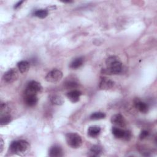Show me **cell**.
Returning a JSON list of instances; mask_svg holds the SVG:
<instances>
[{"mask_svg":"<svg viewBox=\"0 0 157 157\" xmlns=\"http://www.w3.org/2000/svg\"><path fill=\"white\" fill-rule=\"evenodd\" d=\"M105 63L107 67L102 71L104 74L112 75L121 72L122 70V63L118 57L115 56H110L106 59Z\"/></svg>","mask_w":157,"mask_h":157,"instance_id":"cell-1","label":"cell"},{"mask_svg":"<svg viewBox=\"0 0 157 157\" xmlns=\"http://www.w3.org/2000/svg\"><path fill=\"white\" fill-rule=\"evenodd\" d=\"M66 140L69 146L73 148H79L82 145L81 136L75 132H69L66 134Z\"/></svg>","mask_w":157,"mask_h":157,"instance_id":"cell-2","label":"cell"},{"mask_svg":"<svg viewBox=\"0 0 157 157\" xmlns=\"http://www.w3.org/2000/svg\"><path fill=\"white\" fill-rule=\"evenodd\" d=\"M29 147V143L24 140H20L18 141L13 142L10 146V151L14 153L16 152H25Z\"/></svg>","mask_w":157,"mask_h":157,"instance_id":"cell-3","label":"cell"},{"mask_svg":"<svg viewBox=\"0 0 157 157\" xmlns=\"http://www.w3.org/2000/svg\"><path fill=\"white\" fill-rule=\"evenodd\" d=\"M42 86L40 83L33 80L28 83L25 91V95H36L37 93H41L42 91Z\"/></svg>","mask_w":157,"mask_h":157,"instance_id":"cell-4","label":"cell"},{"mask_svg":"<svg viewBox=\"0 0 157 157\" xmlns=\"http://www.w3.org/2000/svg\"><path fill=\"white\" fill-rule=\"evenodd\" d=\"M63 77V73L59 69H53L49 72L45 76L46 81L55 83L59 81Z\"/></svg>","mask_w":157,"mask_h":157,"instance_id":"cell-5","label":"cell"},{"mask_svg":"<svg viewBox=\"0 0 157 157\" xmlns=\"http://www.w3.org/2000/svg\"><path fill=\"white\" fill-rule=\"evenodd\" d=\"M18 77V74L16 69L12 68L4 73L3 80L5 82L10 83L15 81Z\"/></svg>","mask_w":157,"mask_h":157,"instance_id":"cell-6","label":"cell"},{"mask_svg":"<svg viewBox=\"0 0 157 157\" xmlns=\"http://www.w3.org/2000/svg\"><path fill=\"white\" fill-rule=\"evenodd\" d=\"M114 85V82L107 78H102L99 83V89L104 90H107L110 88H112Z\"/></svg>","mask_w":157,"mask_h":157,"instance_id":"cell-7","label":"cell"},{"mask_svg":"<svg viewBox=\"0 0 157 157\" xmlns=\"http://www.w3.org/2000/svg\"><path fill=\"white\" fill-rule=\"evenodd\" d=\"M111 122L112 124L118 126L123 127L125 125V120L123 117L120 113L113 115L111 118Z\"/></svg>","mask_w":157,"mask_h":157,"instance_id":"cell-8","label":"cell"},{"mask_svg":"<svg viewBox=\"0 0 157 157\" xmlns=\"http://www.w3.org/2000/svg\"><path fill=\"white\" fill-rule=\"evenodd\" d=\"M82 95V93L78 90H72L68 92L66 94L68 99L72 102H77L79 101L80 97Z\"/></svg>","mask_w":157,"mask_h":157,"instance_id":"cell-9","label":"cell"},{"mask_svg":"<svg viewBox=\"0 0 157 157\" xmlns=\"http://www.w3.org/2000/svg\"><path fill=\"white\" fill-rule=\"evenodd\" d=\"M63 155L62 148L56 145L52 147L49 150V156L51 157H60Z\"/></svg>","mask_w":157,"mask_h":157,"instance_id":"cell-10","label":"cell"},{"mask_svg":"<svg viewBox=\"0 0 157 157\" xmlns=\"http://www.w3.org/2000/svg\"><path fill=\"white\" fill-rule=\"evenodd\" d=\"M135 107L142 113H147L148 111V106L147 104L140 101L139 99H136L134 101Z\"/></svg>","mask_w":157,"mask_h":157,"instance_id":"cell-11","label":"cell"},{"mask_svg":"<svg viewBox=\"0 0 157 157\" xmlns=\"http://www.w3.org/2000/svg\"><path fill=\"white\" fill-rule=\"evenodd\" d=\"M25 101L26 104L30 107L34 106L35 105L37 101H38V99L37 97L36 96V95L34 94H31V95H25Z\"/></svg>","mask_w":157,"mask_h":157,"instance_id":"cell-12","label":"cell"},{"mask_svg":"<svg viewBox=\"0 0 157 157\" xmlns=\"http://www.w3.org/2000/svg\"><path fill=\"white\" fill-rule=\"evenodd\" d=\"M50 99L52 103L55 105H60L64 103V99L59 94H53L50 96Z\"/></svg>","mask_w":157,"mask_h":157,"instance_id":"cell-13","label":"cell"},{"mask_svg":"<svg viewBox=\"0 0 157 157\" xmlns=\"http://www.w3.org/2000/svg\"><path fill=\"white\" fill-rule=\"evenodd\" d=\"M101 128L98 126H90L88 129V134L91 137H96L101 132Z\"/></svg>","mask_w":157,"mask_h":157,"instance_id":"cell-14","label":"cell"},{"mask_svg":"<svg viewBox=\"0 0 157 157\" xmlns=\"http://www.w3.org/2000/svg\"><path fill=\"white\" fill-rule=\"evenodd\" d=\"M17 66L21 73H25L29 69V63L27 61H21L18 63Z\"/></svg>","mask_w":157,"mask_h":157,"instance_id":"cell-15","label":"cell"},{"mask_svg":"<svg viewBox=\"0 0 157 157\" xmlns=\"http://www.w3.org/2000/svg\"><path fill=\"white\" fill-rule=\"evenodd\" d=\"M126 130H123L117 127L112 128V133L113 136L118 139H124L126 134Z\"/></svg>","mask_w":157,"mask_h":157,"instance_id":"cell-16","label":"cell"},{"mask_svg":"<svg viewBox=\"0 0 157 157\" xmlns=\"http://www.w3.org/2000/svg\"><path fill=\"white\" fill-rule=\"evenodd\" d=\"M83 59L81 57H78L75 58L71 62L70 64V67L72 69H75L80 67L83 64Z\"/></svg>","mask_w":157,"mask_h":157,"instance_id":"cell-17","label":"cell"},{"mask_svg":"<svg viewBox=\"0 0 157 157\" xmlns=\"http://www.w3.org/2000/svg\"><path fill=\"white\" fill-rule=\"evenodd\" d=\"M102 148L99 145H93L90 149V156H98L102 152Z\"/></svg>","mask_w":157,"mask_h":157,"instance_id":"cell-18","label":"cell"},{"mask_svg":"<svg viewBox=\"0 0 157 157\" xmlns=\"http://www.w3.org/2000/svg\"><path fill=\"white\" fill-rule=\"evenodd\" d=\"M105 114L103 112H94L93 113L90 118L91 120H101L102 119L104 118H105Z\"/></svg>","mask_w":157,"mask_h":157,"instance_id":"cell-19","label":"cell"},{"mask_svg":"<svg viewBox=\"0 0 157 157\" xmlns=\"http://www.w3.org/2000/svg\"><path fill=\"white\" fill-rule=\"evenodd\" d=\"M48 11L46 9H39L34 12V15L40 18H44L48 15Z\"/></svg>","mask_w":157,"mask_h":157,"instance_id":"cell-20","label":"cell"},{"mask_svg":"<svg viewBox=\"0 0 157 157\" xmlns=\"http://www.w3.org/2000/svg\"><path fill=\"white\" fill-rule=\"evenodd\" d=\"M12 120V118L9 115H4V116H2L1 118L0 123L1 125H6L9 124Z\"/></svg>","mask_w":157,"mask_h":157,"instance_id":"cell-21","label":"cell"},{"mask_svg":"<svg viewBox=\"0 0 157 157\" xmlns=\"http://www.w3.org/2000/svg\"><path fill=\"white\" fill-rule=\"evenodd\" d=\"M148 136V132L147 131H143L140 132L139 137L140 139H144L146 138Z\"/></svg>","mask_w":157,"mask_h":157,"instance_id":"cell-22","label":"cell"},{"mask_svg":"<svg viewBox=\"0 0 157 157\" xmlns=\"http://www.w3.org/2000/svg\"><path fill=\"white\" fill-rule=\"evenodd\" d=\"M23 2V1H19V2H18L15 5V6H14V8H15V9H17V7H18Z\"/></svg>","mask_w":157,"mask_h":157,"instance_id":"cell-23","label":"cell"},{"mask_svg":"<svg viewBox=\"0 0 157 157\" xmlns=\"http://www.w3.org/2000/svg\"><path fill=\"white\" fill-rule=\"evenodd\" d=\"M3 146H4V145H3V140H2V139H1V142H0V148H1L0 151L1 152H2V151L3 150Z\"/></svg>","mask_w":157,"mask_h":157,"instance_id":"cell-24","label":"cell"}]
</instances>
